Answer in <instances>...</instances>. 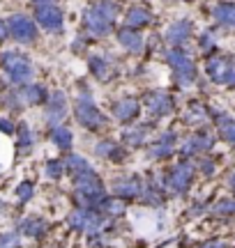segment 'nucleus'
Segmentation results:
<instances>
[{
  "label": "nucleus",
  "instance_id": "f257e3e1",
  "mask_svg": "<svg viewBox=\"0 0 235 248\" xmlns=\"http://www.w3.org/2000/svg\"><path fill=\"white\" fill-rule=\"evenodd\" d=\"M118 16H120V5L116 0H95L83 12V28L92 37H109L116 30Z\"/></svg>",
  "mask_w": 235,
  "mask_h": 248
},
{
  "label": "nucleus",
  "instance_id": "f03ea898",
  "mask_svg": "<svg viewBox=\"0 0 235 248\" xmlns=\"http://www.w3.org/2000/svg\"><path fill=\"white\" fill-rule=\"evenodd\" d=\"M0 67L7 74L9 85L12 88H23L35 78V64L28 55L18 53V51H5L0 53Z\"/></svg>",
  "mask_w": 235,
  "mask_h": 248
},
{
  "label": "nucleus",
  "instance_id": "7ed1b4c3",
  "mask_svg": "<svg viewBox=\"0 0 235 248\" xmlns=\"http://www.w3.org/2000/svg\"><path fill=\"white\" fill-rule=\"evenodd\" d=\"M74 117L88 131H104L109 126V117L100 110V106L95 104L90 90L81 88V94L74 101Z\"/></svg>",
  "mask_w": 235,
  "mask_h": 248
},
{
  "label": "nucleus",
  "instance_id": "20e7f679",
  "mask_svg": "<svg viewBox=\"0 0 235 248\" xmlns=\"http://www.w3.org/2000/svg\"><path fill=\"white\" fill-rule=\"evenodd\" d=\"M166 62L173 71V80L175 85L180 88H189L196 83L199 78V69H196V62L191 60V55L185 51V48H171L166 53Z\"/></svg>",
  "mask_w": 235,
  "mask_h": 248
},
{
  "label": "nucleus",
  "instance_id": "39448f33",
  "mask_svg": "<svg viewBox=\"0 0 235 248\" xmlns=\"http://www.w3.org/2000/svg\"><path fill=\"white\" fill-rule=\"evenodd\" d=\"M194 177H196V166L189 159H182L175 168L166 172V191L175 195H187L194 184Z\"/></svg>",
  "mask_w": 235,
  "mask_h": 248
},
{
  "label": "nucleus",
  "instance_id": "423d86ee",
  "mask_svg": "<svg viewBox=\"0 0 235 248\" xmlns=\"http://www.w3.org/2000/svg\"><path fill=\"white\" fill-rule=\"evenodd\" d=\"M205 71H208L212 83L235 88V60L233 58H228V55H212L205 62Z\"/></svg>",
  "mask_w": 235,
  "mask_h": 248
},
{
  "label": "nucleus",
  "instance_id": "0eeeda50",
  "mask_svg": "<svg viewBox=\"0 0 235 248\" xmlns=\"http://www.w3.org/2000/svg\"><path fill=\"white\" fill-rule=\"evenodd\" d=\"M35 23L42 26V30L51 32V35H63L65 30V14L55 2H46V5H35Z\"/></svg>",
  "mask_w": 235,
  "mask_h": 248
},
{
  "label": "nucleus",
  "instance_id": "6e6552de",
  "mask_svg": "<svg viewBox=\"0 0 235 248\" xmlns=\"http://www.w3.org/2000/svg\"><path fill=\"white\" fill-rule=\"evenodd\" d=\"M7 28H9V37L14 42H18V44H35L37 37H39L37 23L26 14H12L7 18Z\"/></svg>",
  "mask_w": 235,
  "mask_h": 248
},
{
  "label": "nucleus",
  "instance_id": "1a4fd4ad",
  "mask_svg": "<svg viewBox=\"0 0 235 248\" xmlns=\"http://www.w3.org/2000/svg\"><path fill=\"white\" fill-rule=\"evenodd\" d=\"M143 99H145L143 104H145V108H148V115H150L152 122H157V120H162V117H166V115H171L173 110H175L173 97L166 94V92H162V90H150Z\"/></svg>",
  "mask_w": 235,
  "mask_h": 248
},
{
  "label": "nucleus",
  "instance_id": "9d476101",
  "mask_svg": "<svg viewBox=\"0 0 235 248\" xmlns=\"http://www.w3.org/2000/svg\"><path fill=\"white\" fill-rule=\"evenodd\" d=\"M67 94H65L63 90H55L49 94V101H46V110H44V122L49 129H55V126H60L65 122V117H67Z\"/></svg>",
  "mask_w": 235,
  "mask_h": 248
},
{
  "label": "nucleus",
  "instance_id": "9b49d317",
  "mask_svg": "<svg viewBox=\"0 0 235 248\" xmlns=\"http://www.w3.org/2000/svg\"><path fill=\"white\" fill-rule=\"evenodd\" d=\"M143 184L145 179L141 175H120V177L113 179V184H111V191L116 198H122V200H132V198H141L143 193Z\"/></svg>",
  "mask_w": 235,
  "mask_h": 248
},
{
  "label": "nucleus",
  "instance_id": "f8f14e48",
  "mask_svg": "<svg viewBox=\"0 0 235 248\" xmlns=\"http://www.w3.org/2000/svg\"><path fill=\"white\" fill-rule=\"evenodd\" d=\"M175 145H178V131H168L159 133L152 142H150V147H148V159L152 161H166L171 159L173 154H175Z\"/></svg>",
  "mask_w": 235,
  "mask_h": 248
},
{
  "label": "nucleus",
  "instance_id": "ddd939ff",
  "mask_svg": "<svg viewBox=\"0 0 235 248\" xmlns=\"http://www.w3.org/2000/svg\"><path fill=\"white\" fill-rule=\"evenodd\" d=\"M215 147V136L208 131H196L187 136V140L180 145V154L182 159H191L196 154H208Z\"/></svg>",
  "mask_w": 235,
  "mask_h": 248
},
{
  "label": "nucleus",
  "instance_id": "4468645a",
  "mask_svg": "<svg viewBox=\"0 0 235 248\" xmlns=\"http://www.w3.org/2000/svg\"><path fill=\"white\" fill-rule=\"evenodd\" d=\"M111 115L116 117L120 124L132 126V124L138 120V115H141V104H138L134 97L116 99V101H113V106H111Z\"/></svg>",
  "mask_w": 235,
  "mask_h": 248
},
{
  "label": "nucleus",
  "instance_id": "2eb2a0df",
  "mask_svg": "<svg viewBox=\"0 0 235 248\" xmlns=\"http://www.w3.org/2000/svg\"><path fill=\"white\" fill-rule=\"evenodd\" d=\"M191 35H194V23L189 18H180L173 26H168V30L164 32V39L171 44V48H185V44L191 39Z\"/></svg>",
  "mask_w": 235,
  "mask_h": 248
},
{
  "label": "nucleus",
  "instance_id": "dca6fc26",
  "mask_svg": "<svg viewBox=\"0 0 235 248\" xmlns=\"http://www.w3.org/2000/svg\"><path fill=\"white\" fill-rule=\"evenodd\" d=\"M17 232L23 234V237H28V239L39 241L49 234V223H46L42 216H26V218L18 221Z\"/></svg>",
  "mask_w": 235,
  "mask_h": 248
},
{
  "label": "nucleus",
  "instance_id": "f3484780",
  "mask_svg": "<svg viewBox=\"0 0 235 248\" xmlns=\"http://www.w3.org/2000/svg\"><path fill=\"white\" fill-rule=\"evenodd\" d=\"M154 21L152 12L148 5H132V7L125 12V28H132V30H141V28H148Z\"/></svg>",
  "mask_w": 235,
  "mask_h": 248
},
{
  "label": "nucleus",
  "instance_id": "a211bd4d",
  "mask_svg": "<svg viewBox=\"0 0 235 248\" xmlns=\"http://www.w3.org/2000/svg\"><path fill=\"white\" fill-rule=\"evenodd\" d=\"M95 154L100 156V159H106L111 163H122L127 159V150L122 145H118L116 140H111V138H101L97 140L95 145Z\"/></svg>",
  "mask_w": 235,
  "mask_h": 248
},
{
  "label": "nucleus",
  "instance_id": "6ab92c4d",
  "mask_svg": "<svg viewBox=\"0 0 235 248\" xmlns=\"http://www.w3.org/2000/svg\"><path fill=\"white\" fill-rule=\"evenodd\" d=\"M118 42H120V46L125 48V51H129V53H143L145 51V39L143 35L138 32V30H132V28H120L118 30Z\"/></svg>",
  "mask_w": 235,
  "mask_h": 248
},
{
  "label": "nucleus",
  "instance_id": "aec40b11",
  "mask_svg": "<svg viewBox=\"0 0 235 248\" xmlns=\"http://www.w3.org/2000/svg\"><path fill=\"white\" fill-rule=\"evenodd\" d=\"M17 154L18 156H28V154H33L35 150V142H37V136L35 131L30 129V124L28 122H18L17 124Z\"/></svg>",
  "mask_w": 235,
  "mask_h": 248
},
{
  "label": "nucleus",
  "instance_id": "412c9836",
  "mask_svg": "<svg viewBox=\"0 0 235 248\" xmlns=\"http://www.w3.org/2000/svg\"><path fill=\"white\" fill-rule=\"evenodd\" d=\"M18 94H21L26 106H46L51 92L44 85H39V83H28L23 88H18Z\"/></svg>",
  "mask_w": 235,
  "mask_h": 248
},
{
  "label": "nucleus",
  "instance_id": "4be33fe9",
  "mask_svg": "<svg viewBox=\"0 0 235 248\" xmlns=\"http://www.w3.org/2000/svg\"><path fill=\"white\" fill-rule=\"evenodd\" d=\"M154 122H148V124H132V126H127L125 131H122V142H125L127 147H143L145 140H148V133L152 129Z\"/></svg>",
  "mask_w": 235,
  "mask_h": 248
},
{
  "label": "nucleus",
  "instance_id": "5701e85b",
  "mask_svg": "<svg viewBox=\"0 0 235 248\" xmlns=\"http://www.w3.org/2000/svg\"><path fill=\"white\" fill-rule=\"evenodd\" d=\"M212 18L219 28L235 30V2H217L212 7Z\"/></svg>",
  "mask_w": 235,
  "mask_h": 248
},
{
  "label": "nucleus",
  "instance_id": "b1692460",
  "mask_svg": "<svg viewBox=\"0 0 235 248\" xmlns=\"http://www.w3.org/2000/svg\"><path fill=\"white\" fill-rule=\"evenodd\" d=\"M210 115H212L215 124H217L219 138L235 147V117L226 115V113H210Z\"/></svg>",
  "mask_w": 235,
  "mask_h": 248
},
{
  "label": "nucleus",
  "instance_id": "393cba45",
  "mask_svg": "<svg viewBox=\"0 0 235 248\" xmlns=\"http://www.w3.org/2000/svg\"><path fill=\"white\" fill-rule=\"evenodd\" d=\"M88 71H90L97 80L109 83V78H111V62L106 60V58H101V55H90V58H88Z\"/></svg>",
  "mask_w": 235,
  "mask_h": 248
},
{
  "label": "nucleus",
  "instance_id": "a878e982",
  "mask_svg": "<svg viewBox=\"0 0 235 248\" xmlns=\"http://www.w3.org/2000/svg\"><path fill=\"white\" fill-rule=\"evenodd\" d=\"M49 138H51V142H53L55 147L60 152H69L72 150V142H74V133L65 126V124H60V126H55V129H49Z\"/></svg>",
  "mask_w": 235,
  "mask_h": 248
},
{
  "label": "nucleus",
  "instance_id": "bb28decb",
  "mask_svg": "<svg viewBox=\"0 0 235 248\" xmlns=\"http://www.w3.org/2000/svg\"><path fill=\"white\" fill-rule=\"evenodd\" d=\"M65 170L72 175V177H76V175H81V172H88V170H92V166L88 163V159L83 156V154H67L65 156Z\"/></svg>",
  "mask_w": 235,
  "mask_h": 248
},
{
  "label": "nucleus",
  "instance_id": "cd10ccee",
  "mask_svg": "<svg viewBox=\"0 0 235 248\" xmlns=\"http://www.w3.org/2000/svg\"><path fill=\"white\" fill-rule=\"evenodd\" d=\"M208 115H210V110L201 101H191L187 113H185V124H201V122H205Z\"/></svg>",
  "mask_w": 235,
  "mask_h": 248
},
{
  "label": "nucleus",
  "instance_id": "c85d7f7f",
  "mask_svg": "<svg viewBox=\"0 0 235 248\" xmlns=\"http://www.w3.org/2000/svg\"><path fill=\"white\" fill-rule=\"evenodd\" d=\"M65 172V161L63 159H51L44 163V177L46 179H53V182H58V179L63 177Z\"/></svg>",
  "mask_w": 235,
  "mask_h": 248
},
{
  "label": "nucleus",
  "instance_id": "c756f323",
  "mask_svg": "<svg viewBox=\"0 0 235 248\" xmlns=\"http://www.w3.org/2000/svg\"><path fill=\"white\" fill-rule=\"evenodd\" d=\"M210 209L215 216H235V198H219Z\"/></svg>",
  "mask_w": 235,
  "mask_h": 248
},
{
  "label": "nucleus",
  "instance_id": "7c9ffc66",
  "mask_svg": "<svg viewBox=\"0 0 235 248\" xmlns=\"http://www.w3.org/2000/svg\"><path fill=\"white\" fill-rule=\"evenodd\" d=\"M2 104H5L9 110H14V113H21V110L26 108L23 99H21V94H18V88H9L7 92H5V99H2Z\"/></svg>",
  "mask_w": 235,
  "mask_h": 248
},
{
  "label": "nucleus",
  "instance_id": "2f4dec72",
  "mask_svg": "<svg viewBox=\"0 0 235 248\" xmlns=\"http://www.w3.org/2000/svg\"><path fill=\"white\" fill-rule=\"evenodd\" d=\"M14 195H17V200L21 204H26V202H30L33 200V195H35V184L33 182H21V184L17 186V191H14Z\"/></svg>",
  "mask_w": 235,
  "mask_h": 248
},
{
  "label": "nucleus",
  "instance_id": "473e14b6",
  "mask_svg": "<svg viewBox=\"0 0 235 248\" xmlns=\"http://www.w3.org/2000/svg\"><path fill=\"white\" fill-rule=\"evenodd\" d=\"M199 48L201 51H212V48H217V32L215 30H205V32H201L199 35Z\"/></svg>",
  "mask_w": 235,
  "mask_h": 248
},
{
  "label": "nucleus",
  "instance_id": "72a5a7b5",
  "mask_svg": "<svg viewBox=\"0 0 235 248\" xmlns=\"http://www.w3.org/2000/svg\"><path fill=\"white\" fill-rule=\"evenodd\" d=\"M0 248H21V234L17 230L0 232Z\"/></svg>",
  "mask_w": 235,
  "mask_h": 248
},
{
  "label": "nucleus",
  "instance_id": "f704fd0d",
  "mask_svg": "<svg viewBox=\"0 0 235 248\" xmlns=\"http://www.w3.org/2000/svg\"><path fill=\"white\" fill-rule=\"evenodd\" d=\"M196 170L199 172H203L205 177H212L215 175V170H217V166H215V161L208 159V156H201L199 163H196Z\"/></svg>",
  "mask_w": 235,
  "mask_h": 248
},
{
  "label": "nucleus",
  "instance_id": "c9c22d12",
  "mask_svg": "<svg viewBox=\"0 0 235 248\" xmlns=\"http://www.w3.org/2000/svg\"><path fill=\"white\" fill-rule=\"evenodd\" d=\"M0 133H5V136H14L17 133V124L12 117H0Z\"/></svg>",
  "mask_w": 235,
  "mask_h": 248
},
{
  "label": "nucleus",
  "instance_id": "e433bc0d",
  "mask_svg": "<svg viewBox=\"0 0 235 248\" xmlns=\"http://www.w3.org/2000/svg\"><path fill=\"white\" fill-rule=\"evenodd\" d=\"M85 42H88V37H85V35H79V37H76V39H74V46H72L74 53H81L83 48H85Z\"/></svg>",
  "mask_w": 235,
  "mask_h": 248
},
{
  "label": "nucleus",
  "instance_id": "4c0bfd02",
  "mask_svg": "<svg viewBox=\"0 0 235 248\" xmlns=\"http://www.w3.org/2000/svg\"><path fill=\"white\" fill-rule=\"evenodd\" d=\"M9 37V28H7V21H0V44L5 42Z\"/></svg>",
  "mask_w": 235,
  "mask_h": 248
},
{
  "label": "nucleus",
  "instance_id": "58836bf2",
  "mask_svg": "<svg viewBox=\"0 0 235 248\" xmlns=\"http://www.w3.org/2000/svg\"><path fill=\"white\" fill-rule=\"evenodd\" d=\"M199 248H228L224 241H208V244H201Z\"/></svg>",
  "mask_w": 235,
  "mask_h": 248
},
{
  "label": "nucleus",
  "instance_id": "ea45409f",
  "mask_svg": "<svg viewBox=\"0 0 235 248\" xmlns=\"http://www.w3.org/2000/svg\"><path fill=\"white\" fill-rule=\"evenodd\" d=\"M228 186L233 188V193H235V170L231 172V177H228Z\"/></svg>",
  "mask_w": 235,
  "mask_h": 248
},
{
  "label": "nucleus",
  "instance_id": "a19ab883",
  "mask_svg": "<svg viewBox=\"0 0 235 248\" xmlns=\"http://www.w3.org/2000/svg\"><path fill=\"white\" fill-rule=\"evenodd\" d=\"M7 212V202H5V200H0V214H5Z\"/></svg>",
  "mask_w": 235,
  "mask_h": 248
},
{
  "label": "nucleus",
  "instance_id": "79ce46f5",
  "mask_svg": "<svg viewBox=\"0 0 235 248\" xmlns=\"http://www.w3.org/2000/svg\"><path fill=\"white\" fill-rule=\"evenodd\" d=\"M30 2H35V5H46V2H55V0H30Z\"/></svg>",
  "mask_w": 235,
  "mask_h": 248
}]
</instances>
